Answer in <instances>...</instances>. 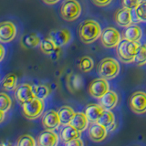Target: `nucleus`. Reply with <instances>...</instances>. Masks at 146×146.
Returning a JSON list of instances; mask_svg holds the SVG:
<instances>
[{
  "mask_svg": "<svg viewBox=\"0 0 146 146\" xmlns=\"http://www.w3.org/2000/svg\"><path fill=\"white\" fill-rule=\"evenodd\" d=\"M102 30L100 24L95 20L88 19L81 23L79 27V36L82 42L90 44L102 36Z\"/></svg>",
  "mask_w": 146,
  "mask_h": 146,
  "instance_id": "nucleus-1",
  "label": "nucleus"
},
{
  "mask_svg": "<svg viewBox=\"0 0 146 146\" xmlns=\"http://www.w3.org/2000/svg\"><path fill=\"white\" fill-rule=\"evenodd\" d=\"M140 46L141 45L138 42H131L126 39H122L117 48V54L120 60L124 63L134 62Z\"/></svg>",
  "mask_w": 146,
  "mask_h": 146,
  "instance_id": "nucleus-2",
  "label": "nucleus"
},
{
  "mask_svg": "<svg viewBox=\"0 0 146 146\" xmlns=\"http://www.w3.org/2000/svg\"><path fill=\"white\" fill-rule=\"evenodd\" d=\"M99 75L105 80H112L120 72V64L112 58H105L98 66Z\"/></svg>",
  "mask_w": 146,
  "mask_h": 146,
  "instance_id": "nucleus-3",
  "label": "nucleus"
},
{
  "mask_svg": "<svg viewBox=\"0 0 146 146\" xmlns=\"http://www.w3.org/2000/svg\"><path fill=\"white\" fill-rule=\"evenodd\" d=\"M81 14L80 4L77 0H65L60 7V15L66 21H73Z\"/></svg>",
  "mask_w": 146,
  "mask_h": 146,
  "instance_id": "nucleus-4",
  "label": "nucleus"
},
{
  "mask_svg": "<svg viewBox=\"0 0 146 146\" xmlns=\"http://www.w3.org/2000/svg\"><path fill=\"white\" fill-rule=\"evenodd\" d=\"M23 114L29 120H35L38 118L44 111V102L43 100L38 99H33L30 102L22 105Z\"/></svg>",
  "mask_w": 146,
  "mask_h": 146,
  "instance_id": "nucleus-5",
  "label": "nucleus"
},
{
  "mask_svg": "<svg viewBox=\"0 0 146 146\" xmlns=\"http://www.w3.org/2000/svg\"><path fill=\"white\" fill-rule=\"evenodd\" d=\"M100 41L105 48H112L118 47L121 43V34L114 27H106L102 30V36H100Z\"/></svg>",
  "mask_w": 146,
  "mask_h": 146,
  "instance_id": "nucleus-6",
  "label": "nucleus"
},
{
  "mask_svg": "<svg viewBox=\"0 0 146 146\" xmlns=\"http://www.w3.org/2000/svg\"><path fill=\"white\" fill-rule=\"evenodd\" d=\"M109 91V83L103 78L92 80L89 85V92L96 99H102Z\"/></svg>",
  "mask_w": 146,
  "mask_h": 146,
  "instance_id": "nucleus-7",
  "label": "nucleus"
},
{
  "mask_svg": "<svg viewBox=\"0 0 146 146\" xmlns=\"http://www.w3.org/2000/svg\"><path fill=\"white\" fill-rule=\"evenodd\" d=\"M130 107L137 114L146 112V93L143 91H136L130 98Z\"/></svg>",
  "mask_w": 146,
  "mask_h": 146,
  "instance_id": "nucleus-8",
  "label": "nucleus"
},
{
  "mask_svg": "<svg viewBox=\"0 0 146 146\" xmlns=\"http://www.w3.org/2000/svg\"><path fill=\"white\" fill-rule=\"evenodd\" d=\"M15 96L17 102L22 105L36 98L33 91V87L27 83H23L18 86L16 90Z\"/></svg>",
  "mask_w": 146,
  "mask_h": 146,
  "instance_id": "nucleus-9",
  "label": "nucleus"
},
{
  "mask_svg": "<svg viewBox=\"0 0 146 146\" xmlns=\"http://www.w3.org/2000/svg\"><path fill=\"white\" fill-rule=\"evenodd\" d=\"M17 35V27L10 21H4L0 24V41L7 43L12 41Z\"/></svg>",
  "mask_w": 146,
  "mask_h": 146,
  "instance_id": "nucleus-10",
  "label": "nucleus"
},
{
  "mask_svg": "<svg viewBox=\"0 0 146 146\" xmlns=\"http://www.w3.org/2000/svg\"><path fill=\"white\" fill-rule=\"evenodd\" d=\"M48 38L53 41L58 48H60L66 46L71 40V34L68 29H60L50 32Z\"/></svg>",
  "mask_w": 146,
  "mask_h": 146,
  "instance_id": "nucleus-11",
  "label": "nucleus"
},
{
  "mask_svg": "<svg viewBox=\"0 0 146 146\" xmlns=\"http://www.w3.org/2000/svg\"><path fill=\"white\" fill-rule=\"evenodd\" d=\"M61 124L59 120L58 111H55L53 110L47 111L42 118V125L46 130L53 131Z\"/></svg>",
  "mask_w": 146,
  "mask_h": 146,
  "instance_id": "nucleus-12",
  "label": "nucleus"
},
{
  "mask_svg": "<svg viewBox=\"0 0 146 146\" xmlns=\"http://www.w3.org/2000/svg\"><path fill=\"white\" fill-rule=\"evenodd\" d=\"M89 132V136L90 138L93 141L96 143H100V141H102L107 136V129L102 125H100L98 122H92L91 124L89 126L88 129Z\"/></svg>",
  "mask_w": 146,
  "mask_h": 146,
  "instance_id": "nucleus-13",
  "label": "nucleus"
},
{
  "mask_svg": "<svg viewBox=\"0 0 146 146\" xmlns=\"http://www.w3.org/2000/svg\"><path fill=\"white\" fill-rule=\"evenodd\" d=\"M58 141V134L53 131L46 130L39 134L38 138V146H57Z\"/></svg>",
  "mask_w": 146,
  "mask_h": 146,
  "instance_id": "nucleus-14",
  "label": "nucleus"
},
{
  "mask_svg": "<svg viewBox=\"0 0 146 146\" xmlns=\"http://www.w3.org/2000/svg\"><path fill=\"white\" fill-rule=\"evenodd\" d=\"M97 122L106 128L107 131H113L116 128L114 114L111 111H108V110H104Z\"/></svg>",
  "mask_w": 146,
  "mask_h": 146,
  "instance_id": "nucleus-15",
  "label": "nucleus"
},
{
  "mask_svg": "<svg viewBox=\"0 0 146 146\" xmlns=\"http://www.w3.org/2000/svg\"><path fill=\"white\" fill-rule=\"evenodd\" d=\"M118 103V95L112 90H109L102 99H100V105L104 110L111 111Z\"/></svg>",
  "mask_w": 146,
  "mask_h": 146,
  "instance_id": "nucleus-16",
  "label": "nucleus"
},
{
  "mask_svg": "<svg viewBox=\"0 0 146 146\" xmlns=\"http://www.w3.org/2000/svg\"><path fill=\"white\" fill-rule=\"evenodd\" d=\"M143 31L141 27L137 25H131L126 27V29L123 32V38L128 41L131 42H138L141 38Z\"/></svg>",
  "mask_w": 146,
  "mask_h": 146,
  "instance_id": "nucleus-17",
  "label": "nucleus"
},
{
  "mask_svg": "<svg viewBox=\"0 0 146 146\" xmlns=\"http://www.w3.org/2000/svg\"><path fill=\"white\" fill-rule=\"evenodd\" d=\"M115 21L121 27H129L132 23V17L131 10H128L126 8H121L115 13Z\"/></svg>",
  "mask_w": 146,
  "mask_h": 146,
  "instance_id": "nucleus-18",
  "label": "nucleus"
},
{
  "mask_svg": "<svg viewBox=\"0 0 146 146\" xmlns=\"http://www.w3.org/2000/svg\"><path fill=\"white\" fill-rule=\"evenodd\" d=\"M89 119L87 118L86 114L83 112H76L74 118L72 119L71 122L70 123V125L72 126L73 128H75L77 131H79L80 132L83 131L87 129L89 124Z\"/></svg>",
  "mask_w": 146,
  "mask_h": 146,
  "instance_id": "nucleus-19",
  "label": "nucleus"
},
{
  "mask_svg": "<svg viewBox=\"0 0 146 146\" xmlns=\"http://www.w3.org/2000/svg\"><path fill=\"white\" fill-rule=\"evenodd\" d=\"M103 111L104 109L99 104H90L86 107L84 113L86 114V116L89 119L90 121L97 122Z\"/></svg>",
  "mask_w": 146,
  "mask_h": 146,
  "instance_id": "nucleus-20",
  "label": "nucleus"
},
{
  "mask_svg": "<svg viewBox=\"0 0 146 146\" xmlns=\"http://www.w3.org/2000/svg\"><path fill=\"white\" fill-rule=\"evenodd\" d=\"M58 117H59V120H60L61 124H63L64 126L70 125L72 119L74 118L75 114H76V112L73 111V109L68 106L60 107L58 110Z\"/></svg>",
  "mask_w": 146,
  "mask_h": 146,
  "instance_id": "nucleus-21",
  "label": "nucleus"
},
{
  "mask_svg": "<svg viewBox=\"0 0 146 146\" xmlns=\"http://www.w3.org/2000/svg\"><path fill=\"white\" fill-rule=\"evenodd\" d=\"M60 138L64 143H68L70 141L80 138V132L70 125H66L61 130Z\"/></svg>",
  "mask_w": 146,
  "mask_h": 146,
  "instance_id": "nucleus-22",
  "label": "nucleus"
},
{
  "mask_svg": "<svg viewBox=\"0 0 146 146\" xmlns=\"http://www.w3.org/2000/svg\"><path fill=\"white\" fill-rule=\"evenodd\" d=\"M23 46L26 48H35L36 46L40 45L41 40L38 36L34 33H27L26 34L21 40Z\"/></svg>",
  "mask_w": 146,
  "mask_h": 146,
  "instance_id": "nucleus-23",
  "label": "nucleus"
},
{
  "mask_svg": "<svg viewBox=\"0 0 146 146\" xmlns=\"http://www.w3.org/2000/svg\"><path fill=\"white\" fill-rule=\"evenodd\" d=\"M83 84V80H82L81 77L78 74H71L68 77L67 80V85L68 88L71 91H77L79 90Z\"/></svg>",
  "mask_w": 146,
  "mask_h": 146,
  "instance_id": "nucleus-24",
  "label": "nucleus"
},
{
  "mask_svg": "<svg viewBox=\"0 0 146 146\" xmlns=\"http://www.w3.org/2000/svg\"><path fill=\"white\" fill-rule=\"evenodd\" d=\"M17 77L14 73H9L2 80V88L5 90H14L17 87Z\"/></svg>",
  "mask_w": 146,
  "mask_h": 146,
  "instance_id": "nucleus-25",
  "label": "nucleus"
},
{
  "mask_svg": "<svg viewBox=\"0 0 146 146\" xmlns=\"http://www.w3.org/2000/svg\"><path fill=\"white\" fill-rule=\"evenodd\" d=\"M39 47H40L41 51L47 55H51L58 49V47L49 38H44L43 40H41Z\"/></svg>",
  "mask_w": 146,
  "mask_h": 146,
  "instance_id": "nucleus-26",
  "label": "nucleus"
},
{
  "mask_svg": "<svg viewBox=\"0 0 146 146\" xmlns=\"http://www.w3.org/2000/svg\"><path fill=\"white\" fill-rule=\"evenodd\" d=\"M33 91H34L35 97L41 100H44L49 95V92H50L48 87L43 84L33 86Z\"/></svg>",
  "mask_w": 146,
  "mask_h": 146,
  "instance_id": "nucleus-27",
  "label": "nucleus"
},
{
  "mask_svg": "<svg viewBox=\"0 0 146 146\" xmlns=\"http://www.w3.org/2000/svg\"><path fill=\"white\" fill-rule=\"evenodd\" d=\"M93 67H94V62L91 58H90L88 56H85L80 58V63H79V68L81 71L89 72L92 70Z\"/></svg>",
  "mask_w": 146,
  "mask_h": 146,
  "instance_id": "nucleus-28",
  "label": "nucleus"
},
{
  "mask_svg": "<svg viewBox=\"0 0 146 146\" xmlns=\"http://www.w3.org/2000/svg\"><path fill=\"white\" fill-rule=\"evenodd\" d=\"M134 62L139 66H143L146 64V44L140 46V48L136 54Z\"/></svg>",
  "mask_w": 146,
  "mask_h": 146,
  "instance_id": "nucleus-29",
  "label": "nucleus"
},
{
  "mask_svg": "<svg viewBox=\"0 0 146 146\" xmlns=\"http://www.w3.org/2000/svg\"><path fill=\"white\" fill-rule=\"evenodd\" d=\"M134 10L137 19L141 22H146V0L141 1Z\"/></svg>",
  "mask_w": 146,
  "mask_h": 146,
  "instance_id": "nucleus-30",
  "label": "nucleus"
},
{
  "mask_svg": "<svg viewBox=\"0 0 146 146\" xmlns=\"http://www.w3.org/2000/svg\"><path fill=\"white\" fill-rule=\"evenodd\" d=\"M12 105V100L10 97L5 92L0 94V111L6 112L10 109Z\"/></svg>",
  "mask_w": 146,
  "mask_h": 146,
  "instance_id": "nucleus-31",
  "label": "nucleus"
},
{
  "mask_svg": "<svg viewBox=\"0 0 146 146\" xmlns=\"http://www.w3.org/2000/svg\"><path fill=\"white\" fill-rule=\"evenodd\" d=\"M17 146H36V141L31 135L24 134L18 138Z\"/></svg>",
  "mask_w": 146,
  "mask_h": 146,
  "instance_id": "nucleus-32",
  "label": "nucleus"
},
{
  "mask_svg": "<svg viewBox=\"0 0 146 146\" xmlns=\"http://www.w3.org/2000/svg\"><path fill=\"white\" fill-rule=\"evenodd\" d=\"M143 0H121L122 7L128 10H133L139 6Z\"/></svg>",
  "mask_w": 146,
  "mask_h": 146,
  "instance_id": "nucleus-33",
  "label": "nucleus"
},
{
  "mask_svg": "<svg viewBox=\"0 0 146 146\" xmlns=\"http://www.w3.org/2000/svg\"><path fill=\"white\" fill-rule=\"evenodd\" d=\"M65 146H84V143H83V141H82V140L79 138V139H75L73 141H68V143H66Z\"/></svg>",
  "mask_w": 146,
  "mask_h": 146,
  "instance_id": "nucleus-34",
  "label": "nucleus"
},
{
  "mask_svg": "<svg viewBox=\"0 0 146 146\" xmlns=\"http://www.w3.org/2000/svg\"><path fill=\"white\" fill-rule=\"evenodd\" d=\"M112 0H92L94 5L98 7H106L111 3Z\"/></svg>",
  "mask_w": 146,
  "mask_h": 146,
  "instance_id": "nucleus-35",
  "label": "nucleus"
},
{
  "mask_svg": "<svg viewBox=\"0 0 146 146\" xmlns=\"http://www.w3.org/2000/svg\"><path fill=\"white\" fill-rule=\"evenodd\" d=\"M42 1L47 5H54V4L58 3L59 0H42Z\"/></svg>",
  "mask_w": 146,
  "mask_h": 146,
  "instance_id": "nucleus-36",
  "label": "nucleus"
},
{
  "mask_svg": "<svg viewBox=\"0 0 146 146\" xmlns=\"http://www.w3.org/2000/svg\"><path fill=\"white\" fill-rule=\"evenodd\" d=\"M0 50H1V56H0V60H3V59H4V57H5V53H6L3 45H0Z\"/></svg>",
  "mask_w": 146,
  "mask_h": 146,
  "instance_id": "nucleus-37",
  "label": "nucleus"
},
{
  "mask_svg": "<svg viewBox=\"0 0 146 146\" xmlns=\"http://www.w3.org/2000/svg\"><path fill=\"white\" fill-rule=\"evenodd\" d=\"M0 115H1V119H0V122H3L4 118H5V112L0 111Z\"/></svg>",
  "mask_w": 146,
  "mask_h": 146,
  "instance_id": "nucleus-38",
  "label": "nucleus"
}]
</instances>
